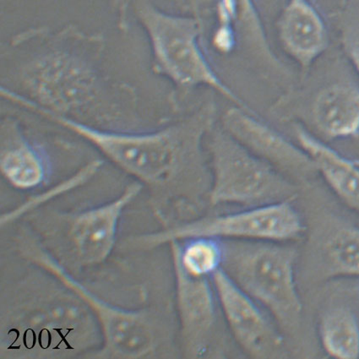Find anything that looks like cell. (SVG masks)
<instances>
[{
  "mask_svg": "<svg viewBox=\"0 0 359 359\" xmlns=\"http://www.w3.org/2000/svg\"><path fill=\"white\" fill-rule=\"evenodd\" d=\"M102 33L75 24L25 29L4 45L1 88L57 116L112 130H135L136 97L103 68Z\"/></svg>",
  "mask_w": 359,
  "mask_h": 359,
  "instance_id": "6da1fadb",
  "label": "cell"
},
{
  "mask_svg": "<svg viewBox=\"0 0 359 359\" xmlns=\"http://www.w3.org/2000/svg\"><path fill=\"white\" fill-rule=\"evenodd\" d=\"M24 109L72 132L135 177L149 192L163 228L188 220L208 198L212 182L203 140L214 128L216 109L208 103L191 115L154 131L98 129L57 116L31 102Z\"/></svg>",
  "mask_w": 359,
  "mask_h": 359,
  "instance_id": "7a4b0ae2",
  "label": "cell"
},
{
  "mask_svg": "<svg viewBox=\"0 0 359 359\" xmlns=\"http://www.w3.org/2000/svg\"><path fill=\"white\" fill-rule=\"evenodd\" d=\"M43 271L2 298L1 357L93 358L104 344L96 316L76 292Z\"/></svg>",
  "mask_w": 359,
  "mask_h": 359,
  "instance_id": "3957f363",
  "label": "cell"
},
{
  "mask_svg": "<svg viewBox=\"0 0 359 359\" xmlns=\"http://www.w3.org/2000/svg\"><path fill=\"white\" fill-rule=\"evenodd\" d=\"M222 241V269L269 313L285 336L298 333L304 306L297 276L300 250L295 243Z\"/></svg>",
  "mask_w": 359,
  "mask_h": 359,
  "instance_id": "277c9868",
  "label": "cell"
},
{
  "mask_svg": "<svg viewBox=\"0 0 359 359\" xmlns=\"http://www.w3.org/2000/svg\"><path fill=\"white\" fill-rule=\"evenodd\" d=\"M129 8L146 33L156 75L166 78L180 92L212 89L235 106L253 113L224 83L206 57L201 46V18L169 13L151 0H129Z\"/></svg>",
  "mask_w": 359,
  "mask_h": 359,
  "instance_id": "5b68a950",
  "label": "cell"
},
{
  "mask_svg": "<svg viewBox=\"0 0 359 359\" xmlns=\"http://www.w3.org/2000/svg\"><path fill=\"white\" fill-rule=\"evenodd\" d=\"M15 243L24 259L55 276L92 309L104 338L102 348L93 358H151L163 352V325L154 311L121 308L102 299L66 268L35 234L22 232L16 237Z\"/></svg>",
  "mask_w": 359,
  "mask_h": 359,
  "instance_id": "8992f818",
  "label": "cell"
},
{
  "mask_svg": "<svg viewBox=\"0 0 359 359\" xmlns=\"http://www.w3.org/2000/svg\"><path fill=\"white\" fill-rule=\"evenodd\" d=\"M292 201H283L236 212L195 217L156 232L127 238L125 247L130 250L148 251L172 241L193 237L296 243L304 238L307 225Z\"/></svg>",
  "mask_w": 359,
  "mask_h": 359,
  "instance_id": "52a82bcc",
  "label": "cell"
},
{
  "mask_svg": "<svg viewBox=\"0 0 359 359\" xmlns=\"http://www.w3.org/2000/svg\"><path fill=\"white\" fill-rule=\"evenodd\" d=\"M210 205L255 206L294 201L298 187L273 165L255 156L224 128L210 130Z\"/></svg>",
  "mask_w": 359,
  "mask_h": 359,
  "instance_id": "ba28073f",
  "label": "cell"
},
{
  "mask_svg": "<svg viewBox=\"0 0 359 359\" xmlns=\"http://www.w3.org/2000/svg\"><path fill=\"white\" fill-rule=\"evenodd\" d=\"M143 189L142 184L135 181L107 203L80 212L56 215L53 221L57 231L62 232L59 239L63 241L65 254L70 258V265L66 268L72 271H81L102 265L107 261L116 245L123 212Z\"/></svg>",
  "mask_w": 359,
  "mask_h": 359,
  "instance_id": "9c48e42d",
  "label": "cell"
},
{
  "mask_svg": "<svg viewBox=\"0 0 359 359\" xmlns=\"http://www.w3.org/2000/svg\"><path fill=\"white\" fill-rule=\"evenodd\" d=\"M218 306L231 335L250 358H286V336L261 305L221 269L212 276Z\"/></svg>",
  "mask_w": 359,
  "mask_h": 359,
  "instance_id": "30bf717a",
  "label": "cell"
},
{
  "mask_svg": "<svg viewBox=\"0 0 359 359\" xmlns=\"http://www.w3.org/2000/svg\"><path fill=\"white\" fill-rule=\"evenodd\" d=\"M304 253L306 273L319 282L359 278V226L328 214L306 230Z\"/></svg>",
  "mask_w": 359,
  "mask_h": 359,
  "instance_id": "8fae6325",
  "label": "cell"
},
{
  "mask_svg": "<svg viewBox=\"0 0 359 359\" xmlns=\"http://www.w3.org/2000/svg\"><path fill=\"white\" fill-rule=\"evenodd\" d=\"M222 126L248 150L285 175L304 180L317 175L316 165L306 152L258 119L257 114L235 106L226 110Z\"/></svg>",
  "mask_w": 359,
  "mask_h": 359,
  "instance_id": "7c38bea8",
  "label": "cell"
},
{
  "mask_svg": "<svg viewBox=\"0 0 359 359\" xmlns=\"http://www.w3.org/2000/svg\"><path fill=\"white\" fill-rule=\"evenodd\" d=\"M181 348L188 358H204L216 337L218 306L212 279L196 278L172 265Z\"/></svg>",
  "mask_w": 359,
  "mask_h": 359,
  "instance_id": "4fadbf2b",
  "label": "cell"
},
{
  "mask_svg": "<svg viewBox=\"0 0 359 359\" xmlns=\"http://www.w3.org/2000/svg\"><path fill=\"white\" fill-rule=\"evenodd\" d=\"M0 130V170L3 177L19 191L43 187L53 175L52 161L48 151L29 138L14 118H4Z\"/></svg>",
  "mask_w": 359,
  "mask_h": 359,
  "instance_id": "5bb4252c",
  "label": "cell"
},
{
  "mask_svg": "<svg viewBox=\"0 0 359 359\" xmlns=\"http://www.w3.org/2000/svg\"><path fill=\"white\" fill-rule=\"evenodd\" d=\"M276 32L283 50L303 74L328 48L327 24L311 0H288L276 20Z\"/></svg>",
  "mask_w": 359,
  "mask_h": 359,
  "instance_id": "9a60e30c",
  "label": "cell"
},
{
  "mask_svg": "<svg viewBox=\"0 0 359 359\" xmlns=\"http://www.w3.org/2000/svg\"><path fill=\"white\" fill-rule=\"evenodd\" d=\"M245 40L259 59L275 72H284L267 39L255 0H217V26L213 33V46L217 51L233 50L238 39Z\"/></svg>",
  "mask_w": 359,
  "mask_h": 359,
  "instance_id": "2e32d148",
  "label": "cell"
},
{
  "mask_svg": "<svg viewBox=\"0 0 359 359\" xmlns=\"http://www.w3.org/2000/svg\"><path fill=\"white\" fill-rule=\"evenodd\" d=\"M298 145L316 165L328 187L346 208L359 213V165L322 142L301 125L294 126Z\"/></svg>",
  "mask_w": 359,
  "mask_h": 359,
  "instance_id": "e0dca14e",
  "label": "cell"
},
{
  "mask_svg": "<svg viewBox=\"0 0 359 359\" xmlns=\"http://www.w3.org/2000/svg\"><path fill=\"white\" fill-rule=\"evenodd\" d=\"M311 114L318 131L325 138H358L359 86L338 81L321 88L313 98Z\"/></svg>",
  "mask_w": 359,
  "mask_h": 359,
  "instance_id": "ac0fdd59",
  "label": "cell"
},
{
  "mask_svg": "<svg viewBox=\"0 0 359 359\" xmlns=\"http://www.w3.org/2000/svg\"><path fill=\"white\" fill-rule=\"evenodd\" d=\"M318 337L328 356L339 359L359 358V319L346 305H332L320 313Z\"/></svg>",
  "mask_w": 359,
  "mask_h": 359,
  "instance_id": "d6986e66",
  "label": "cell"
},
{
  "mask_svg": "<svg viewBox=\"0 0 359 359\" xmlns=\"http://www.w3.org/2000/svg\"><path fill=\"white\" fill-rule=\"evenodd\" d=\"M168 246L172 265L192 278L210 279L222 269L224 250L220 239L193 237L172 241Z\"/></svg>",
  "mask_w": 359,
  "mask_h": 359,
  "instance_id": "ffe728a7",
  "label": "cell"
},
{
  "mask_svg": "<svg viewBox=\"0 0 359 359\" xmlns=\"http://www.w3.org/2000/svg\"><path fill=\"white\" fill-rule=\"evenodd\" d=\"M101 166L102 162L100 161H93V162L86 165L84 168H82L75 175L69 177V179L62 181L61 183L49 189L48 191H45L43 193L39 194V195L31 197L30 199L25 201L22 205L18 206L15 209L11 210L10 212L3 214L1 220H0L1 228H5L6 226L13 224V222L26 216V215L39 208V206L55 199V197L63 195V194L72 191V189L80 187L81 185L88 182L96 175Z\"/></svg>",
  "mask_w": 359,
  "mask_h": 359,
  "instance_id": "44dd1931",
  "label": "cell"
},
{
  "mask_svg": "<svg viewBox=\"0 0 359 359\" xmlns=\"http://www.w3.org/2000/svg\"><path fill=\"white\" fill-rule=\"evenodd\" d=\"M339 8L341 46L359 76V0H346Z\"/></svg>",
  "mask_w": 359,
  "mask_h": 359,
  "instance_id": "7402d4cb",
  "label": "cell"
},
{
  "mask_svg": "<svg viewBox=\"0 0 359 359\" xmlns=\"http://www.w3.org/2000/svg\"><path fill=\"white\" fill-rule=\"evenodd\" d=\"M189 3H191L192 14L200 16L199 2H198V0H189Z\"/></svg>",
  "mask_w": 359,
  "mask_h": 359,
  "instance_id": "603a6c76",
  "label": "cell"
},
{
  "mask_svg": "<svg viewBox=\"0 0 359 359\" xmlns=\"http://www.w3.org/2000/svg\"><path fill=\"white\" fill-rule=\"evenodd\" d=\"M354 163L359 165V158H353Z\"/></svg>",
  "mask_w": 359,
  "mask_h": 359,
  "instance_id": "cb8c5ba5",
  "label": "cell"
},
{
  "mask_svg": "<svg viewBox=\"0 0 359 359\" xmlns=\"http://www.w3.org/2000/svg\"><path fill=\"white\" fill-rule=\"evenodd\" d=\"M345 2V0H338V3H339V6L342 5Z\"/></svg>",
  "mask_w": 359,
  "mask_h": 359,
  "instance_id": "d4e9b609",
  "label": "cell"
}]
</instances>
